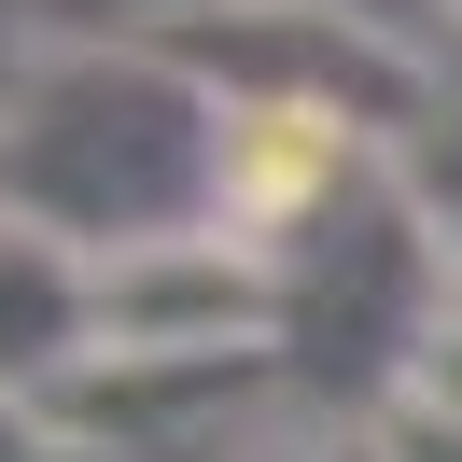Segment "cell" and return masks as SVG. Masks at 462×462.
Listing matches in <instances>:
<instances>
[{
  "mask_svg": "<svg viewBox=\"0 0 462 462\" xmlns=\"http://www.w3.org/2000/svg\"><path fill=\"white\" fill-rule=\"evenodd\" d=\"M378 154H393V141H378V126H350V113H309V98H238V113H225L210 225H225L238 253L294 266V253H322V238L378 197Z\"/></svg>",
  "mask_w": 462,
  "mask_h": 462,
  "instance_id": "2",
  "label": "cell"
},
{
  "mask_svg": "<svg viewBox=\"0 0 462 462\" xmlns=\"http://www.w3.org/2000/svg\"><path fill=\"white\" fill-rule=\"evenodd\" d=\"M42 42H57V29H42V0H0V126L29 113V85H42V70H57V57H42Z\"/></svg>",
  "mask_w": 462,
  "mask_h": 462,
  "instance_id": "6",
  "label": "cell"
},
{
  "mask_svg": "<svg viewBox=\"0 0 462 462\" xmlns=\"http://www.w3.org/2000/svg\"><path fill=\"white\" fill-rule=\"evenodd\" d=\"M85 350H98V266L70 253V238H42V225L0 210V393L29 406L42 378H70Z\"/></svg>",
  "mask_w": 462,
  "mask_h": 462,
  "instance_id": "4",
  "label": "cell"
},
{
  "mask_svg": "<svg viewBox=\"0 0 462 462\" xmlns=\"http://www.w3.org/2000/svg\"><path fill=\"white\" fill-rule=\"evenodd\" d=\"M406 393H420V406H448V420H462V309L434 322V350H420V378H406Z\"/></svg>",
  "mask_w": 462,
  "mask_h": 462,
  "instance_id": "7",
  "label": "cell"
},
{
  "mask_svg": "<svg viewBox=\"0 0 462 462\" xmlns=\"http://www.w3.org/2000/svg\"><path fill=\"white\" fill-rule=\"evenodd\" d=\"M322 462H378V434H350V448H322Z\"/></svg>",
  "mask_w": 462,
  "mask_h": 462,
  "instance_id": "8",
  "label": "cell"
},
{
  "mask_svg": "<svg viewBox=\"0 0 462 462\" xmlns=\"http://www.w3.org/2000/svg\"><path fill=\"white\" fill-rule=\"evenodd\" d=\"M210 182H225V98L154 42H70L0 126V210L70 238L85 266H126L154 238H225Z\"/></svg>",
  "mask_w": 462,
  "mask_h": 462,
  "instance_id": "1",
  "label": "cell"
},
{
  "mask_svg": "<svg viewBox=\"0 0 462 462\" xmlns=\"http://www.w3.org/2000/svg\"><path fill=\"white\" fill-rule=\"evenodd\" d=\"M98 350H281V266L238 238H154L98 266Z\"/></svg>",
  "mask_w": 462,
  "mask_h": 462,
  "instance_id": "3",
  "label": "cell"
},
{
  "mask_svg": "<svg viewBox=\"0 0 462 462\" xmlns=\"http://www.w3.org/2000/svg\"><path fill=\"white\" fill-rule=\"evenodd\" d=\"M365 434H378V462H462V420H448V406H420V393H393Z\"/></svg>",
  "mask_w": 462,
  "mask_h": 462,
  "instance_id": "5",
  "label": "cell"
}]
</instances>
